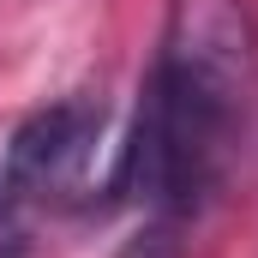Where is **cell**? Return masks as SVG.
I'll use <instances>...</instances> for the list:
<instances>
[{
  "label": "cell",
  "mask_w": 258,
  "mask_h": 258,
  "mask_svg": "<svg viewBox=\"0 0 258 258\" xmlns=\"http://www.w3.org/2000/svg\"><path fill=\"white\" fill-rule=\"evenodd\" d=\"M252 24L240 0H174L162 54L144 78L132 132L114 162V192L180 228L222 186L246 126Z\"/></svg>",
  "instance_id": "cell-1"
},
{
  "label": "cell",
  "mask_w": 258,
  "mask_h": 258,
  "mask_svg": "<svg viewBox=\"0 0 258 258\" xmlns=\"http://www.w3.org/2000/svg\"><path fill=\"white\" fill-rule=\"evenodd\" d=\"M96 144H102V102L96 96H66V102L36 108L24 126L12 132V144H6L0 198H12L24 210L72 198L84 186V174H90Z\"/></svg>",
  "instance_id": "cell-2"
}]
</instances>
